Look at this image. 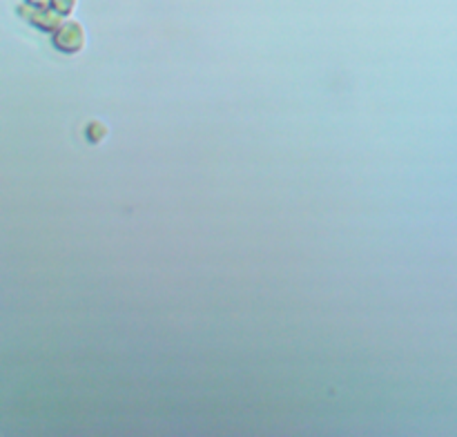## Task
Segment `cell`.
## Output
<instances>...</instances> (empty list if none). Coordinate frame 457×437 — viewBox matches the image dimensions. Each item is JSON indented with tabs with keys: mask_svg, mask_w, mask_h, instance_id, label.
Wrapping results in <instances>:
<instances>
[{
	"mask_svg": "<svg viewBox=\"0 0 457 437\" xmlns=\"http://www.w3.org/2000/svg\"><path fill=\"white\" fill-rule=\"evenodd\" d=\"M56 43L65 52H76V50H80V45H83V32L78 29V25H65L61 29V34H58Z\"/></svg>",
	"mask_w": 457,
	"mask_h": 437,
	"instance_id": "6da1fadb",
	"label": "cell"
},
{
	"mask_svg": "<svg viewBox=\"0 0 457 437\" xmlns=\"http://www.w3.org/2000/svg\"><path fill=\"white\" fill-rule=\"evenodd\" d=\"M103 134H105V127L99 125V123H94V125H92V137H87V139H92V141H101Z\"/></svg>",
	"mask_w": 457,
	"mask_h": 437,
	"instance_id": "7a4b0ae2",
	"label": "cell"
}]
</instances>
